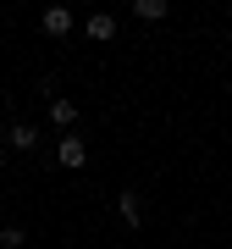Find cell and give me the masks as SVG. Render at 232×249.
Returning a JSON list of instances; mask_svg holds the SVG:
<instances>
[{
    "label": "cell",
    "instance_id": "obj_1",
    "mask_svg": "<svg viewBox=\"0 0 232 249\" xmlns=\"http://www.w3.org/2000/svg\"><path fill=\"white\" fill-rule=\"evenodd\" d=\"M55 160H61L66 172H83V166H89V144H83V133H61V144H55Z\"/></svg>",
    "mask_w": 232,
    "mask_h": 249
},
{
    "label": "cell",
    "instance_id": "obj_2",
    "mask_svg": "<svg viewBox=\"0 0 232 249\" xmlns=\"http://www.w3.org/2000/svg\"><path fill=\"white\" fill-rule=\"evenodd\" d=\"M116 216H122V227H144V199L133 194V188L116 194Z\"/></svg>",
    "mask_w": 232,
    "mask_h": 249
},
{
    "label": "cell",
    "instance_id": "obj_3",
    "mask_svg": "<svg viewBox=\"0 0 232 249\" xmlns=\"http://www.w3.org/2000/svg\"><path fill=\"white\" fill-rule=\"evenodd\" d=\"M33 144H39V127H33V122H11V127H6V150L22 155V150H33Z\"/></svg>",
    "mask_w": 232,
    "mask_h": 249
},
{
    "label": "cell",
    "instance_id": "obj_4",
    "mask_svg": "<svg viewBox=\"0 0 232 249\" xmlns=\"http://www.w3.org/2000/svg\"><path fill=\"white\" fill-rule=\"evenodd\" d=\"M39 28H45L50 39H66V34H72V11H66V6H50L45 17H39Z\"/></svg>",
    "mask_w": 232,
    "mask_h": 249
},
{
    "label": "cell",
    "instance_id": "obj_5",
    "mask_svg": "<svg viewBox=\"0 0 232 249\" xmlns=\"http://www.w3.org/2000/svg\"><path fill=\"white\" fill-rule=\"evenodd\" d=\"M50 122L55 127H78V106H72L66 94H50Z\"/></svg>",
    "mask_w": 232,
    "mask_h": 249
},
{
    "label": "cell",
    "instance_id": "obj_6",
    "mask_svg": "<svg viewBox=\"0 0 232 249\" xmlns=\"http://www.w3.org/2000/svg\"><path fill=\"white\" fill-rule=\"evenodd\" d=\"M83 28H89V39H99V45H111V39H116V17H111V11H94Z\"/></svg>",
    "mask_w": 232,
    "mask_h": 249
},
{
    "label": "cell",
    "instance_id": "obj_7",
    "mask_svg": "<svg viewBox=\"0 0 232 249\" xmlns=\"http://www.w3.org/2000/svg\"><path fill=\"white\" fill-rule=\"evenodd\" d=\"M133 11H138V17H144V22H161V17H166V0H138V6H133Z\"/></svg>",
    "mask_w": 232,
    "mask_h": 249
},
{
    "label": "cell",
    "instance_id": "obj_8",
    "mask_svg": "<svg viewBox=\"0 0 232 249\" xmlns=\"http://www.w3.org/2000/svg\"><path fill=\"white\" fill-rule=\"evenodd\" d=\"M0 244H6V249H22V244H28V232L11 222V227H0Z\"/></svg>",
    "mask_w": 232,
    "mask_h": 249
}]
</instances>
